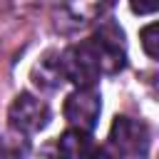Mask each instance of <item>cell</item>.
<instances>
[{
	"label": "cell",
	"instance_id": "obj_1",
	"mask_svg": "<svg viewBox=\"0 0 159 159\" xmlns=\"http://www.w3.org/2000/svg\"><path fill=\"white\" fill-rule=\"evenodd\" d=\"M60 62H62V75L65 80L75 82L77 89H89L99 75H104V67H102V57H99V50L94 45V40H84L80 45H72L67 47L62 55H60Z\"/></svg>",
	"mask_w": 159,
	"mask_h": 159
},
{
	"label": "cell",
	"instance_id": "obj_2",
	"mask_svg": "<svg viewBox=\"0 0 159 159\" xmlns=\"http://www.w3.org/2000/svg\"><path fill=\"white\" fill-rule=\"evenodd\" d=\"M99 109H102V99L92 87L89 89H75L65 99V119L72 124V129H80L87 134L97 127Z\"/></svg>",
	"mask_w": 159,
	"mask_h": 159
},
{
	"label": "cell",
	"instance_id": "obj_3",
	"mask_svg": "<svg viewBox=\"0 0 159 159\" xmlns=\"http://www.w3.org/2000/svg\"><path fill=\"white\" fill-rule=\"evenodd\" d=\"M7 117H10V127H12L15 132H20V134H35V132H40V129L47 124L50 109H47V104L40 102L37 97L22 92V94H17L15 102L10 104Z\"/></svg>",
	"mask_w": 159,
	"mask_h": 159
},
{
	"label": "cell",
	"instance_id": "obj_4",
	"mask_svg": "<svg viewBox=\"0 0 159 159\" xmlns=\"http://www.w3.org/2000/svg\"><path fill=\"white\" fill-rule=\"evenodd\" d=\"M112 144L119 152L127 154H144L149 147V129L144 122L132 119V117H117L112 122V132H109Z\"/></svg>",
	"mask_w": 159,
	"mask_h": 159
},
{
	"label": "cell",
	"instance_id": "obj_5",
	"mask_svg": "<svg viewBox=\"0 0 159 159\" xmlns=\"http://www.w3.org/2000/svg\"><path fill=\"white\" fill-rule=\"evenodd\" d=\"M57 159H102V152L87 132L67 129L57 142Z\"/></svg>",
	"mask_w": 159,
	"mask_h": 159
},
{
	"label": "cell",
	"instance_id": "obj_6",
	"mask_svg": "<svg viewBox=\"0 0 159 159\" xmlns=\"http://www.w3.org/2000/svg\"><path fill=\"white\" fill-rule=\"evenodd\" d=\"M32 77H35V84H40V87H57V84L65 80L60 57H52V55L42 57V60L35 65Z\"/></svg>",
	"mask_w": 159,
	"mask_h": 159
},
{
	"label": "cell",
	"instance_id": "obj_7",
	"mask_svg": "<svg viewBox=\"0 0 159 159\" xmlns=\"http://www.w3.org/2000/svg\"><path fill=\"white\" fill-rule=\"evenodd\" d=\"M139 40H142L144 52H147L152 60H157V62H159V20H157V22L144 25V27H142V32H139Z\"/></svg>",
	"mask_w": 159,
	"mask_h": 159
},
{
	"label": "cell",
	"instance_id": "obj_8",
	"mask_svg": "<svg viewBox=\"0 0 159 159\" xmlns=\"http://www.w3.org/2000/svg\"><path fill=\"white\" fill-rule=\"evenodd\" d=\"M0 159H27V144L22 142V137H2Z\"/></svg>",
	"mask_w": 159,
	"mask_h": 159
},
{
	"label": "cell",
	"instance_id": "obj_9",
	"mask_svg": "<svg viewBox=\"0 0 159 159\" xmlns=\"http://www.w3.org/2000/svg\"><path fill=\"white\" fill-rule=\"evenodd\" d=\"M134 12H139V15H144V12H154V10H159V0L157 2H132L129 5Z\"/></svg>",
	"mask_w": 159,
	"mask_h": 159
}]
</instances>
